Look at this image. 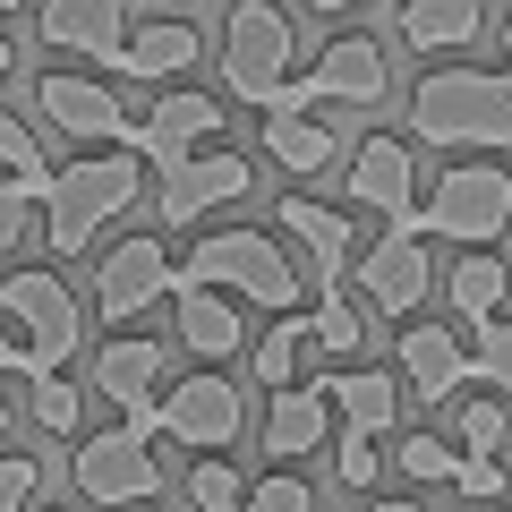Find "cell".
Segmentation results:
<instances>
[{
	"mask_svg": "<svg viewBox=\"0 0 512 512\" xmlns=\"http://www.w3.org/2000/svg\"><path fill=\"white\" fill-rule=\"evenodd\" d=\"M214 128H222V103H214V94H188V86H180V94H163L146 120L128 128V154H137V163H154V171H171V163H188V154H197Z\"/></svg>",
	"mask_w": 512,
	"mask_h": 512,
	"instance_id": "obj_16",
	"label": "cell"
},
{
	"mask_svg": "<svg viewBox=\"0 0 512 512\" xmlns=\"http://www.w3.org/2000/svg\"><path fill=\"white\" fill-rule=\"evenodd\" d=\"M163 359L171 350L163 342H146V333H120V342H103L94 350V393H103V402H120V427L128 436H163V402H154V376H163Z\"/></svg>",
	"mask_w": 512,
	"mask_h": 512,
	"instance_id": "obj_9",
	"label": "cell"
},
{
	"mask_svg": "<svg viewBox=\"0 0 512 512\" xmlns=\"http://www.w3.org/2000/svg\"><path fill=\"white\" fill-rule=\"evenodd\" d=\"M504 291H512V265H504V256H487V248H470L453 274H444V299H453L461 325H487V316L504 308Z\"/></svg>",
	"mask_w": 512,
	"mask_h": 512,
	"instance_id": "obj_26",
	"label": "cell"
},
{
	"mask_svg": "<svg viewBox=\"0 0 512 512\" xmlns=\"http://www.w3.org/2000/svg\"><path fill=\"white\" fill-rule=\"evenodd\" d=\"M43 495V461L35 453H0V512H26Z\"/></svg>",
	"mask_w": 512,
	"mask_h": 512,
	"instance_id": "obj_36",
	"label": "cell"
},
{
	"mask_svg": "<svg viewBox=\"0 0 512 512\" xmlns=\"http://www.w3.org/2000/svg\"><path fill=\"white\" fill-rule=\"evenodd\" d=\"M239 427H248V402H239L231 376H180L163 402V436L188 444V453H231Z\"/></svg>",
	"mask_w": 512,
	"mask_h": 512,
	"instance_id": "obj_12",
	"label": "cell"
},
{
	"mask_svg": "<svg viewBox=\"0 0 512 512\" xmlns=\"http://www.w3.org/2000/svg\"><path fill=\"white\" fill-rule=\"evenodd\" d=\"M504 436H512V410H504V393H478V402H453V444L461 453H504Z\"/></svg>",
	"mask_w": 512,
	"mask_h": 512,
	"instance_id": "obj_29",
	"label": "cell"
},
{
	"mask_svg": "<svg viewBox=\"0 0 512 512\" xmlns=\"http://www.w3.org/2000/svg\"><path fill=\"white\" fill-rule=\"evenodd\" d=\"M333 478H342V487H376L384 478V453H376V436H367V427H342V444H333Z\"/></svg>",
	"mask_w": 512,
	"mask_h": 512,
	"instance_id": "obj_35",
	"label": "cell"
},
{
	"mask_svg": "<svg viewBox=\"0 0 512 512\" xmlns=\"http://www.w3.org/2000/svg\"><path fill=\"white\" fill-rule=\"evenodd\" d=\"M248 188H256L248 154H188V163H171V171H163L154 205H163V222H171V231H188V222H205L214 205L248 197Z\"/></svg>",
	"mask_w": 512,
	"mask_h": 512,
	"instance_id": "obj_15",
	"label": "cell"
},
{
	"mask_svg": "<svg viewBox=\"0 0 512 512\" xmlns=\"http://www.w3.org/2000/svg\"><path fill=\"white\" fill-rule=\"evenodd\" d=\"M350 282H359V308H367V316H410V308L427 299V282H436L427 239H419V231H376V248H359Z\"/></svg>",
	"mask_w": 512,
	"mask_h": 512,
	"instance_id": "obj_11",
	"label": "cell"
},
{
	"mask_svg": "<svg viewBox=\"0 0 512 512\" xmlns=\"http://www.w3.org/2000/svg\"><path fill=\"white\" fill-rule=\"evenodd\" d=\"M402 384L419 393V402H461V384H478V359H470V342L461 333H444V325H410L402 333Z\"/></svg>",
	"mask_w": 512,
	"mask_h": 512,
	"instance_id": "obj_17",
	"label": "cell"
},
{
	"mask_svg": "<svg viewBox=\"0 0 512 512\" xmlns=\"http://www.w3.org/2000/svg\"><path fill=\"white\" fill-rule=\"evenodd\" d=\"M0 180H26L35 197L52 188V163H43L35 128H26V120H9V111H0Z\"/></svg>",
	"mask_w": 512,
	"mask_h": 512,
	"instance_id": "obj_32",
	"label": "cell"
},
{
	"mask_svg": "<svg viewBox=\"0 0 512 512\" xmlns=\"http://www.w3.org/2000/svg\"><path fill=\"white\" fill-rule=\"evenodd\" d=\"M26 214H35V188H26V180H0V256L26 239Z\"/></svg>",
	"mask_w": 512,
	"mask_h": 512,
	"instance_id": "obj_38",
	"label": "cell"
},
{
	"mask_svg": "<svg viewBox=\"0 0 512 512\" xmlns=\"http://www.w3.org/2000/svg\"><path fill=\"white\" fill-rule=\"evenodd\" d=\"M180 282L222 291V299H248V308H274V316L299 308V265H291L265 231H205L197 248H188Z\"/></svg>",
	"mask_w": 512,
	"mask_h": 512,
	"instance_id": "obj_3",
	"label": "cell"
},
{
	"mask_svg": "<svg viewBox=\"0 0 512 512\" xmlns=\"http://www.w3.org/2000/svg\"><path fill=\"white\" fill-rule=\"evenodd\" d=\"M9 69H18V43H9V35H0V86H9Z\"/></svg>",
	"mask_w": 512,
	"mask_h": 512,
	"instance_id": "obj_41",
	"label": "cell"
},
{
	"mask_svg": "<svg viewBox=\"0 0 512 512\" xmlns=\"http://www.w3.org/2000/svg\"><path fill=\"white\" fill-rule=\"evenodd\" d=\"M197 52H205V35L188 18H154V26H128V43H120L111 69H120V77H163V86H171Z\"/></svg>",
	"mask_w": 512,
	"mask_h": 512,
	"instance_id": "obj_23",
	"label": "cell"
},
{
	"mask_svg": "<svg viewBox=\"0 0 512 512\" xmlns=\"http://www.w3.org/2000/svg\"><path fill=\"white\" fill-rule=\"evenodd\" d=\"M26 419H35L43 436H77V427H86V384H69V376H26Z\"/></svg>",
	"mask_w": 512,
	"mask_h": 512,
	"instance_id": "obj_28",
	"label": "cell"
},
{
	"mask_svg": "<svg viewBox=\"0 0 512 512\" xmlns=\"http://www.w3.org/2000/svg\"><path fill=\"white\" fill-rule=\"evenodd\" d=\"M470 359H478V384H495V393L512 402V316L470 325Z\"/></svg>",
	"mask_w": 512,
	"mask_h": 512,
	"instance_id": "obj_33",
	"label": "cell"
},
{
	"mask_svg": "<svg viewBox=\"0 0 512 512\" xmlns=\"http://www.w3.org/2000/svg\"><path fill=\"white\" fill-rule=\"evenodd\" d=\"M265 154H274L291 180H316L342 146H333V128L316 120V111H265Z\"/></svg>",
	"mask_w": 512,
	"mask_h": 512,
	"instance_id": "obj_25",
	"label": "cell"
},
{
	"mask_svg": "<svg viewBox=\"0 0 512 512\" xmlns=\"http://www.w3.org/2000/svg\"><path fill=\"white\" fill-rule=\"evenodd\" d=\"M0 376H26V350L9 342V325H0Z\"/></svg>",
	"mask_w": 512,
	"mask_h": 512,
	"instance_id": "obj_40",
	"label": "cell"
},
{
	"mask_svg": "<svg viewBox=\"0 0 512 512\" xmlns=\"http://www.w3.org/2000/svg\"><path fill=\"white\" fill-rule=\"evenodd\" d=\"M350 197L367 214H384V231H419V163L402 137H367L350 154Z\"/></svg>",
	"mask_w": 512,
	"mask_h": 512,
	"instance_id": "obj_14",
	"label": "cell"
},
{
	"mask_svg": "<svg viewBox=\"0 0 512 512\" xmlns=\"http://www.w3.org/2000/svg\"><path fill=\"white\" fill-rule=\"evenodd\" d=\"M308 342L333 350V359H350V350L367 342V308H359L350 291H316V308H308Z\"/></svg>",
	"mask_w": 512,
	"mask_h": 512,
	"instance_id": "obj_27",
	"label": "cell"
},
{
	"mask_svg": "<svg viewBox=\"0 0 512 512\" xmlns=\"http://www.w3.org/2000/svg\"><path fill=\"white\" fill-rule=\"evenodd\" d=\"M316 393L342 410V427H367V436H384V427L402 419V384L384 376V367H333V376H316Z\"/></svg>",
	"mask_w": 512,
	"mask_h": 512,
	"instance_id": "obj_22",
	"label": "cell"
},
{
	"mask_svg": "<svg viewBox=\"0 0 512 512\" xmlns=\"http://www.w3.org/2000/svg\"><path fill=\"white\" fill-rule=\"evenodd\" d=\"M137 197H146V163H137L128 146L52 171V188H43V239H52V256H77L103 222H120Z\"/></svg>",
	"mask_w": 512,
	"mask_h": 512,
	"instance_id": "obj_2",
	"label": "cell"
},
{
	"mask_svg": "<svg viewBox=\"0 0 512 512\" xmlns=\"http://www.w3.org/2000/svg\"><path fill=\"white\" fill-rule=\"evenodd\" d=\"M393 470L419 478V487H453L461 444H453V436H402V444H393Z\"/></svg>",
	"mask_w": 512,
	"mask_h": 512,
	"instance_id": "obj_31",
	"label": "cell"
},
{
	"mask_svg": "<svg viewBox=\"0 0 512 512\" xmlns=\"http://www.w3.org/2000/svg\"><path fill=\"white\" fill-rule=\"evenodd\" d=\"M9 427H18V410H9V402H0V444H9Z\"/></svg>",
	"mask_w": 512,
	"mask_h": 512,
	"instance_id": "obj_44",
	"label": "cell"
},
{
	"mask_svg": "<svg viewBox=\"0 0 512 512\" xmlns=\"http://www.w3.org/2000/svg\"><path fill=\"white\" fill-rule=\"evenodd\" d=\"M384 86H393L384 43H376V35H333L325 52L308 60V77H291V86H282L274 111H316V103H359V111H376Z\"/></svg>",
	"mask_w": 512,
	"mask_h": 512,
	"instance_id": "obj_7",
	"label": "cell"
},
{
	"mask_svg": "<svg viewBox=\"0 0 512 512\" xmlns=\"http://www.w3.org/2000/svg\"><path fill=\"white\" fill-rule=\"evenodd\" d=\"M325 436H333V402L316 393V384H282L274 402H265V453H274V461L316 453Z\"/></svg>",
	"mask_w": 512,
	"mask_h": 512,
	"instance_id": "obj_21",
	"label": "cell"
},
{
	"mask_svg": "<svg viewBox=\"0 0 512 512\" xmlns=\"http://www.w3.org/2000/svg\"><path fill=\"white\" fill-rule=\"evenodd\" d=\"M299 350H308V316H282V325L248 350L256 384H274V393H282V384H299Z\"/></svg>",
	"mask_w": 512,
	"mask_h": 512,
	"instance_id": "obj_30",
	"label": "cell"
},
{
	"mask_svg": "<svg viewBox=\"0 0 512 512\" xmlns=\"http://www.w3.org/2000/svg\"><path fill=\"white\" fill-rule=\"evenodd\" d=\"M512 231V171L504 163H453L419 197V239H453V248H487Z\"/></svg>",
	"mask_w": 512,
	"mask_h": 512,
	"instance_id": "obj_6",
	"label": "cell"
},
{
	"mask_svg": "<svg viewBox=\"0 0 512 512\" xmlns=\"http://www.w3.org/2000/svg\"><path fill=\"white\" fill-rule=\"evenodd\" d=\"M376 512H419V504H402V495H376Z\"/></svg>",
	"mask_w": 512,
	"mask_h": 512,
	"instance_id": "obj_43",
	"label": "cell"
},
{
	"mask_svg": "<svg viewBox=\"0 0 512 512\" xmlns=\"http://www.w3.org/2000/svg\"><path fill=\"white\" fill-rule=\"evenodd\" d=\"M239 512H308V478H291V470H265L248 487V504Z\"/></svg>",
	"mask_w": 512,
	"mask_h": 512,
	"instance_id": "obj_37",
	"label": "cell"
},
{
	"mask_svg": "<svg viewBox=\"0 0 512 512\" xmlns=\"http://www.w3.org/2000/svg\"><path fill=\"white\" fill-rule=\"evenodd\" d=\"M171 291H180V265H171V248L154 231L103 248V265H94V316H103V325H120V316L154 308V299H171Z\"/></svg>",
	"mask_w": 512,
	"mask_h": 512,
	"instance_id": "obj_10",
	"label": "cell"
},
{
	"mask_svg": "<svg viewBox=\"0 0 512 512\" xmlns=\"http://www.w3.org/2000/svg\"><path fill=\"white\" fill-rule=\"evenodd\" d=\"M43 43L52 52H86V60H120L128 43V0H43Z\"/></svg>",
	"mask_w": 512,
	"mask_h": 512,
	"instance_id": "obj_18",
	"label": "cell"
},
{
	"mask_svg": "<svg viewBox=\"0 0 512 512\" xmlns=\"http://www.w3.org/2000/svg\"><path fill=\"white\" fill-rule=\"evenodd\" d=\"M504 43H512V9H504Z\"/></svg>",
	"mask_w": 512,
	"mask_h": 512,
	"instance_id": "obj_46",
	"label": "cell"
},
{
	"mask_svg": "<svg viewBox=\"0 0 512 512\" xmlns=\"http://www.w3.org/2000/svg\"><path fill=\"white\" fill-rule=\"evenodd\" d=\"M0 325H18V350H26V376H60L86 342V308L69 299V282L26 265V274L0 282Z\"/></svg>",
	"mask_w": 512,
	"mask_h": 512,
	"instance_id": "obj_4",
	"label": "cell"
},
{
	"mask_svg": "<svg viewBox=\"0 0 512 512\" xmlns=\"http://www.w3.org/2000/svg\"><path fill=\"white\" fill-rule=\"evenodd\" d=\"M188 504H197V512H239V504H248V487H239V470L222 453H205L197 470H188Z\"/></svg>",
	"mask_w": 512,
	"mask_h": 512,
	"instance_id": "obj_34",
	"label": "cell"
},
{
	"mask_svg": "<svg viewBox=\"0 0 512 512\" xmlns=\"http://www.w3.org/2000/svg\"><path fill=\"white\" fill-rule=\"evenodd\" d=\"M308 9L316 18H342V9H359V0H308Z\"/></svg>",
	"mask_w": 512,
	"mask_h": 512,
	"instance_id": "obj_42",
	"label": "cell"
},
{
	"mask_svg": "<svg viewBox=\"0 0 512 512\" xmlns=\"http://www.w3.org/2000/svg\"><path fill=\"white\" fill-rule=\"evenodd\" d=\"M9 9H26V0H0V18H9Z\"/></svg>",
	"mask_w": 512,
	"mask_h": 512,
	"instance_id": "obj_45",
	"label": "cell"
},
{
	"mask_svg": "<svg viewBox=\"0 0 512 512\" xmlns=\"http://www.w3.org/2000/svg\"><path fill=\"white\" fill-rule=\"evenodd\" d=\"M222 86L248 111L282 103V86H291V18L274 0H231V18H222Z\"/></svg>",
	"mask_w": 512,
	"mask_h": 512,
	"instance_id": "obj_5",
	"label": "cell"
},
{
	"mask_svg": "<svg viewBox=\"0 0 512 512\" xmlns=\"http://www.w3.org/2000/svg\"><path fill=\"white\" fill-rule=\"evenodd\" d=\"M69 478H77V495H86V504H103V512H128V504H154V495H163L154 444L128 436V427L86 436V444H77V461H69Z\"/></svg>",
	"mask_w": 512,
	"mask_h": 512,
	"instance_id": "obj_8",
	"label": "cell"
},
{
	"mask_svg": "<svg viewBox=\"0 0 512 512\" xmlns=\"http://www.w3.org/2000/svg\"><path fill=\"white\" fill-rule=\"evenodd\" d=\"M282 231L308 248L316 291H342V274L359 265V231H350V214H333V205H316V197H282Z\"/></svg>",
	"mask_w": 512,
	"mask_h": 512,
	"instance_id": "obj_19",
	"label": "cell"
},
{
	"mask_svg": "<svg viewBox=\"0 0 512 512\" xmlns=\"http://www.w3.org/2000/svg\"><path fill=\"white\" fill-rule=\"evenodd\" d=\"M35 111L60 128V137H77V146H128V111H120V94L103 86V77H35Z\"/></svg>",
	"mask_w": 512,
	"mask_h": 512,
	"instance_id": "obj_13",
	"label": "cell"
},
{
	"mask_svg": "<svg viewBox=\"0 0 512 512\" xmlns=\"http://www.w3.org/2000/svg\"><path fill=\"white\" fill-rule=\"evenodd\" d=\"M171 325H180V350H197V359H239V342H248L239 299L197 291V282H180V291H171Z\"/></svg>",
	"mask_w": 512,
	"mask_h": 512,
	"instance_id": "obj_20",
	"label": "cell"
},
{
	"mask_svg": "<svg viewBox=\"0 0 512 512\" xmlns=\"http://www.w3.org/2000/svg\"><path fill=\"white\" fill-rule=\"evenodd\" d=\"M487 26V0H402V43L410 52H461Z\"/></svg>",
	"mask_w": 512,
	"mask_h": 512,
	"instance_id": "obj_24",
	"label": "cell"
},
{
	"mask_svg": "<svg viewBox=\"0 0 512 512\" xmlns=\"http://www.w3.org/2000/svg\"><path fill=\"white\" fill-rule=\"evenodd\" d=\"M453 487L470 495V504H487V495H504V461H487V453H461V470H453Z\"/></svg>",
	"mask_w": 512,
	"mask_h": 512,
	"instance_id": "obj_39",
	"label": "cell"
},
{
	"mask_svg": "<svg viewBox=\"0 0 512 512\" xmlns=\"http://www.w3.org/2000/svg\"><path fill=\"white\" fill-rule=\"evenodd\" d=\"M410 128L427 146L512 154V69H427L410 86Z\"/></svg>",
	"mask_w": 512,
	"mask_h": 512,
	"instance_id": "obj_1",
	"label": "cell"
}]
</instances>
